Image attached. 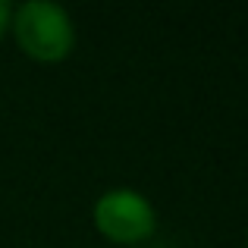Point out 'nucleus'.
Masks as SVG:
<instances>
[{
    "instance_id": "1",
    "label": "nucleus",
    "mask_w": 248,
    "mask_h": 248,
    "mask_svg": "<svg viewBox=\"0 0 248 248\" xmlns=\"http://www.w3.org/2000/svg\"><path fill=\"white\" fill-rule=\"evenodd\" d=\"M16 41L31 60L41 63H60L69 57L76 44V29L69 13L60 3L50 0H29L19 10H13L10 19Z\"/></svg>"
},
{
    "instance_id": "2",
    "label": "nucleus",
    "mask_w": 248,
    "mask_h": 248,
    "mask_svg": "<svg viewBox=\"0 0 248 248\" xmlns=\"http://www.w3.org/2000/svg\"><path fill=\"white\" fill-rule=\"evenodd\" d=\"M94 226L120 245L145 242L157 226L151 201L135 188H110L94 201Z\"/></svg>"
},
{
    "instance_id": "3",
    "label": "nucleus",
    "mask_w": 248,
    "mask_h": 248,
    "mask_svg": "<svg viewBox=\"0 0 248 248\" xmlns=\"http://www.w3.org/2000/svg\"><path fill=\"white\" fill-rule=\"evenodd\" d=\"M10 19H13V6L6 0H0V35L10 29Z\"/></svg>"
}]
</instances>
